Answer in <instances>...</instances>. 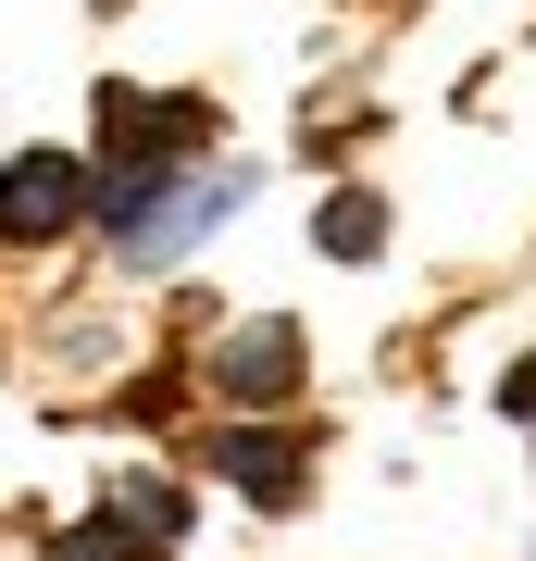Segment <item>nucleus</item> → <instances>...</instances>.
Returning a JSON list of instances; mask_svg holds the SVG:
<instances>
[{
  "mask_svg": "<svg viewBox=\"0 0 536 561\" xmlns=\"http://www.w3.org/2000/svg\"><path fill=\"white\" fill-rule=\"evenodd\" d=\"M76 213H88V162H62V150H25L13 175H0V238H62Z\"/></svg>",
  "mask_w": 536,
  "mask_h": 561,
  "instance_id": "7ed1b4c3",
  "label": "nucleus"
},
{
  "mask_svg": "<svg viewBox=\"0 0 536 561\" xmlns=\"http://www.w3.org/2000/svg\"><path fill=\"white\" fill-rule=\"evenodd\" d=\"M499 400H512V412L536 424V362H512V387H499Z\"/></svg>",
  "mask_w": 536,
  "mask_h": 561,
  "instance_id": "6e6552de",
  "label": "nucleus"
},
{
  "mask_svg": "<svg viewBox=\"0 0 536 561\" xmlns=\"http://www.w3.org/2000/svg\"><path fill=\"white\" fill-rule=\"evenodd\" d=\"M213 461L250 486V500H299V449H287V437H225Z\"/></svg>",
  "mask_w": 536,
  "mask_h": 561,
  "instance_id": "39448f33",
  "label": "nucleus"
},
{
  "mask_svg": "<svg viewBox=\"0 0 536 561\" xmlns=\"http://www.w3.org/2000/svg\"><path fill=\"white\" fill-rule=\"evenodd\" d=\"M225 213H238V175H162V187H150V213L125 225V262H175V250L213 238Z\"/></svg>",
  "mask_w": 536,
  "mask_h": 561,
  "instance_id": "f257e3e1",
  "label": "nucleus"
},
{
  "mask_svg": "<svg viewBox=\"0 0 536 561\" xmlns=\"http://www.w3.org/2000/svg\"><path fill=\"white\" fill-rule=\"evenodd\" d=\"M50 561H138V549H125L113 524H76V537H50Z\"/></svg>",
  "mask_w": 536,
  "mask_h": 561,
  "instance_id": "0eeeda50",
  "label": "nucleus"
},
{
  "mask_svg": "<svg viewBox=\"0 0 536 561\" xmlns=\"http://www.w3.org/2000/svg\"><path fill=\"white\" fill-rule=\"evenodd\" d=\"M312 238L338 250V262H362V250H387V201H362V187H350V201H324V225H312Z\"/></svg>",
  "mask_w": 536,
  "mask_h": 561,
  "instance_id": "423d86ee",
  "label": "nucleus"
},
{
  "mask_svg": "<svg viewBox=\"0 0 536 561\" xmlns=\"http://www.w3.org/2000/svg\"><path fill=\"white\" fill-rule=\"evenodd\" d=\"M100 524H113L125 549H175V537H187V486H162V474H113V512H100Z\"/></svg>",
  "mask_w": 536,
  "mask_h": 561,
  "instance_id": "20e7f679",
  "label": "nucleus"
},
{
  "mask_svg": "<svg viewBox=\"0 0 536 561\" xmlns=\"http://www.w3.org/2000/svg\"><path fill=\"white\" fill-rule=\"evenodd\" d=\"M213 387H225L238 412H287V387H299V324H275V312L238 324V337L213 350Z\"/></svg>",
  "mask_w": 536,
  "mask_h": 561,
  "instance_id": "f03ea898",
  "label": "nucleus"
}]
</instances>
